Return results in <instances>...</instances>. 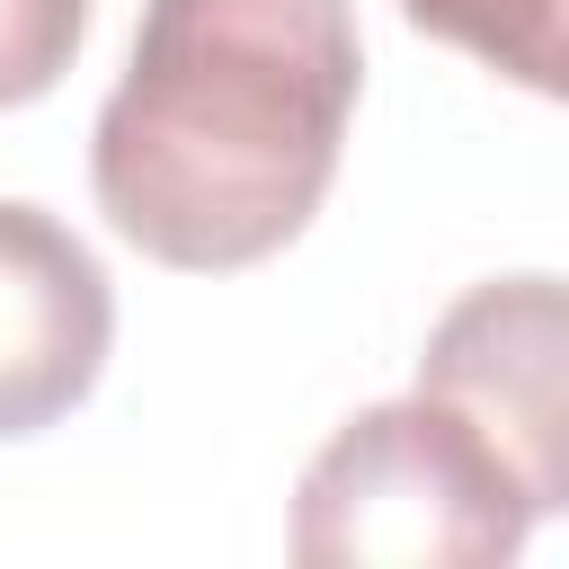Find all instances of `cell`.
Listing matches in <instances>:
<instances>
[{"label": "cell", "instance_id": "obj_3", "mask_svg": "<svg viewBox=\"0 0 569 569\" xmlns=\"http://www.w3.org/2000/svg\"><path fill=\"white\" fill-rule=\"evenodd\" d=\"M418 391L498 445V462L525 480L533 516H551L569 498V302H560V276L471 284L427 329Z\"/></svg>", "mask_w": 569, "mask_h": 569}, {"label": "cell", "instance_id": "obj_5", "mask_svg": "<svg viewBox=\"0 0 569 569\" xmlns=\"http://www.w3.org/2000/svg\"><path fill=\"white\" fill-rule=\"evenodd\" d=\"M418 36H445L480 53L489 71L525 80L533 98H560V0H400Z\"/></svg>", "mask_w": 569, "mask_h": 569}, {"label": "cell", "instance_id": "obj_4", "mask_svg": "<svg viewBox=\"0 0 569 569\" xmlns=\"http://www.w3.org/2000/svg\"><path fill=\"white\" fill-rule=\"evenodd\" d=\"M116 347V284L71 222L0 204V445L71 418Z\"/></svg>", "mask_w": 569, "mask_h": 569}, {"label": "cell", "instance_id": "obj_1", "mask_svg": "<svg viewBox=\"0 0 569 569\" xmlns=\"http://www.w3.org/2000/svg\"><path fill=\"white\" fill-rule=\"evenodd\" d=\"M356 89L347 0H151L89 133L98 213L160 267H258L320 213Z\"/></svg>", "mask_w": 569, "mask_h": 569}, {"label": "cell", "instance_id": "obj_6", "mask_svg": "<svg viewBox=\"0 0 569 569\" xmlns=\"http://www.w3.org/2000/svg\"><path fill=\"white\" fill-rule=\"evenodd\" d=\"M89 36V0H0V107H36Z\"/></svg>", "mask_w": 569, "mask_h": 569}, {"label": "cell", "instance_id": "obj_2", "mask_svg": "<svg viewBox=\"0 0 569 569\" xmlns=\"http://www.w3.org/2000/svg\"><path fill=\"white\" fill-rule=\"evenodd\" d=\"M525 533V480L427 391L347 418L293 489V560L311 569H471L516 560Z\"/></svg>", "mask_w": 569, "mask_h": 569}]
</instances>
